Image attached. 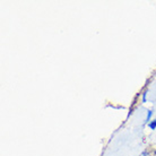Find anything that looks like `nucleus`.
Listing matches in <instances>:
<instances>
[{"instance_id":"f257e3e1","label":"nucleus","mask_w":156,"mask_h":156,"mask_svg":"<svg viewBox=\"0 0 156 156\" xmlns=\"http://www.w3.org/2000/svg\"><path fill=\"white\" fill-rule=\"evenodd\" d=\"M149 127H151L152 129L155 128V127H156V120H155V122H153V123H151V125H149Z\"/></svg>"},{"instance_id":"f03ea898","label":"nucleus","mask_w":156,"mask_h":156,"mask_svg":"<svg viewBox=\"0 0 156 156\" xmlns=\"http://www.w3.org/2000/svg\"><path fill=\"white\" fill-rule=\"evenodd\" d=\"M151 115H152V112H151V111H149L148 115H147V120H149V118H151Z\"/></svg>"}]
</instances>
